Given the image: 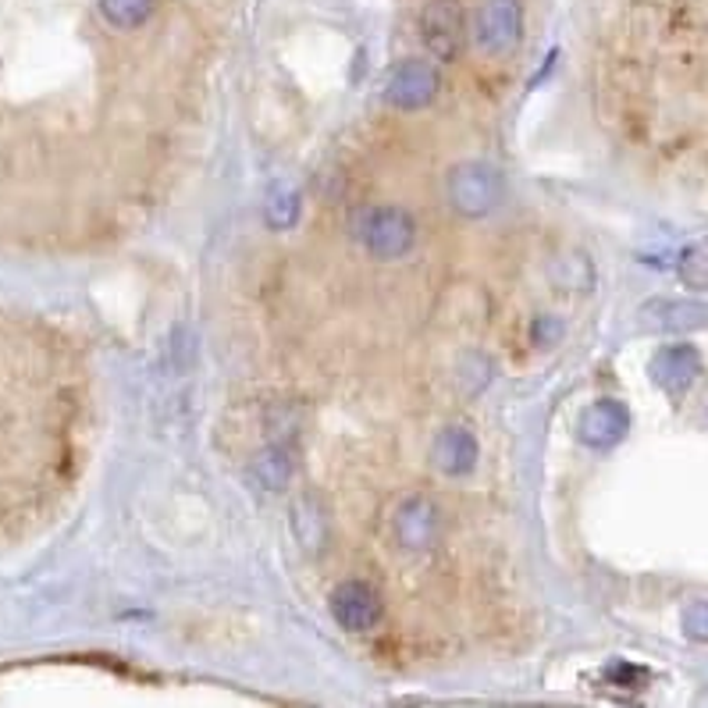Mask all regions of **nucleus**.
Instances as JSON below:
<instances>
[{
    "label": "nucleus",
    "mask_w": 708,
    "mask_h": 708,
    "mask_svg": "<svg viewBox=\"0 0 708 708\" xmlns=\"http://www.w3.org/2000/svg\"><path fill=\"white\" fill-rule=\"evenodd\" d=\"M413 217L403 207H360L353 214V235L356 243L377 260H399L413 246Z\"/></svg>",
    "instance_id": "f257e3e1"
},
{
    "label": "nucleus",
    "mask_w": 708,
    "mask_h": 708,
    "mask_svg": "<svg viewBox=\"0 0 708 708\" xmlns=\"http://www.w3.org/2000/svg\"><path fill=\"white\" fill-rule=\"evenodd\" d=\"M434 466L449 478H463L478 463V439L466 427H445L431 445Z\"/></svg>",
    "instance_id": "0eeeda50"
},
{
    "label": "nucleus",
    "mask_w": 708,
    "mask_h": 708,
    "mask_svg": "<svg viewBox=\"0 0 708 708\" xmlns=\"http://www.w3.org/2000/svg\"><path fill=\"white\" fill-rule=\"evenodd\" d=\"M520 0H484L474 18V43L484 53H510L520 43Z\"/></svg>",
    "instance_id": "20e7f679"
},
{
    "label": "nucleus",
    "mask_w": 708,
    "mask_h": 708,
    "mask_svg": "<svg viewBox=\"0 0 708 708\" xmlns=\"http://www.w3.org/2000/svg\"><path fill=\"white\" fill-rule=\"evenodd\" d=\"M698 371H701V360L691 346H669L651 363V374H656V381L669 392H680L684 385H691Z\"/></svg>",
    "instance_id": "9d476101"
},
{
    "label": "nucleus",
    "mask_w": 708,
    "mask_h": 708,
    "mask_svg": "<svg viewBox=\"0 0 708 708\" xmlns=\"http://www.w3.org/2000/svg\"><path fill=\"white\" fill-rule=\"evenodd\" d=\"M395 534L410 549H427L439 534V510L427 499H406L403 513L395 517Z\"/></svg>",
    "instance_id": "1a4fd4ad"
},
{
    "label": "nucleus",
    "mask_w": 708,
    "mask_h": 708,
    "mask_svg": "<svg viewBox=\"0 0 708 708\" xmlns=\"http://www.w3.org/2000/svg\"><path fill=\"white\" fill-rule=\"evenodd\" d=\"M253 478H257V484L271 488V492H278V488H285L288 478H293V463H288L282 449H267L264 456L253 463Z\"/></svg>",
    "instance_id": "f8f14e48"
},
{
    "label": "nucleus",
    "mask_w": 708,
    "mask_h": 708,
    "mask_svg": "<svg viewBox=\"0 0 708 708\" xmlns=\"http://www.w3.org/2000/svg\"><path fill=\"white\" fill-rule=\"evenodd\" d=\"M684 278L698 285V288H708V249H695V253H687V260H684Z\"/></svg>",
    "instance_id": "4468645a"
},
{
    "label": "nucleus",
    "mask_w": 708,
    "mask_h": 708,
    "mask_svg": "<svg viewBox=\"0 0 708 708\" xmlns=\"http://www.w3.org/2000/svg\"><path fill=\"white\" fill-rule=\"evenodd\" d=\"M439 71H434V65L427 61H403L392 79L385 86V100L395 107V111H421V107H427L434 97H439Z\"/></svg>",
    "instance_id": "423d86ee"
},
{
    "label": "nucleus",
    "mask_w": 708,
    "mask_h": 708,
    "mask_svg": "<svg viewBox=\"0 0 708 708\" xmlns=\"http://www.w3.org/2000/svg\"><path fill=\"white\" fill-rule=\"evenodd\" d=\"M684 627H687V633H691V638H701V641H708V602H698L691 612H687Z\"/></svg>",
    "instance_id": "2eb2a0df"
},
{
    "label": "nucleus",
    "mask_w": 708,
    "mask_h": 708,
    "mask_svg": "<svg viewBox=\"0 0 708 708\" xmlns=\"http://www.w3.org/2000/svg\"><path fill=\"white\" fill-rule=\"evenodd\" d=\"M466 36V14L460 0H431L421 11V40L439 61H456Z\"/></svg>",
    "instance_id": "f03ea898"
},
{
    "label": "nucleus",
    "mask_w": 708,
    "mask_h": 708,
    "mask_svg": "<svg viewBox=\"0 0 708 708\" xmlns=\"http://www.w3.org/2000/svg\"><path fill=\"white\" fill-rule=\"evenodd\" d=\"M100 14L115 29H142L154 14V0H100Z\"/></svg>",
    "instance_id": "9b49d317"
},
{
    "label": "nucleus",
    "mask_w": 708,
    "mask_h": 708,
    "mask_svg": "<svg viewBox=\"0 0 708 708\" xmlns=\"http://www.w3.org/2000/svg\"><path fill=\"white\" fill-rule=\"evenodd\" d=\"M499 196H502V178L488 165H463L449 175V199L452 207L466 217L488 214L499 204Z\"/></svg>",
    "instance_id": "7ed1b4c3"
},
{
    "label": "nucleus",
    "mask_w": 708,
    "mask_h": 708,
    "mask_svg": "<svg viewBox=\"0 0 708 708\" xmlns=\"http://www.w3.org/2000/svg\"><path fill=\"white\" fill-rule=\"evenodd\" d=\"M627 427H630V416L620 403H612V399L594 403L584 416H580V439H584L591 449L616 445L627 434Z\"/></svg>",
    "instance_id": "6e6552de"
},
{
    "label": "nucleus",
    "mask_w": 708,
    "mask_h": 708,
    "mask_svg": "<svg viewBox=\"0 0 708 708\" xmlns=\"http://www.w3.org/2000/svg\"><path fill=\"white\" fill-rule=\"evenodd\" d=\"M332 616L342 630H356L367 633L381 623V594L367 580H342V584L332 591Z\"/></svg>",
    "instance_id": "39448f33"
},
{
    "label": "nucleus",
    "mask_w": 708,
    "mask_h": 708,
    "mask_svg": "<svg viewBox=\"0 0 708 708\" xmlns=\"http://www.w3.org/2000/svg\"><path fill=\"white\" fill-rule=\"evenodd\" d=\"M648 311L662 314L659 321H648V324H659V328H695V324L708 317V311L698 303H656L648 306Z\"/></svg>",
    "instance_id": "ddd939ff"
}]
</instances>
